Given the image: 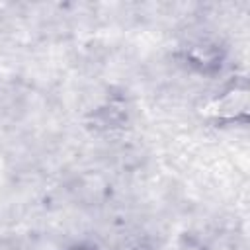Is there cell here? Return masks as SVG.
<instances>
[{
	"instance_id": "cell-1",
	"label": "cell",
	"mask_w": 250,
	"mask_h": 250,
	"mask_svg": "<svg viewBox=\"0 0 250 250\" xmlns=\"http://www.w3.org/2000/svg\"><path fill=\"white\" fill-rule=\"evenodd\" d=\"M203 117L213 125H244L250 119V86L248 80L238 76L227 82L203 107Z\"/></svg>"
},
{
	"instance_id": "cell-2",
	"label": "cell",
	"mask_w": 250,
	"mask_h": 250,
	"mask_svg": "<svg viewBox=\"0 0 250 250\" xmlns=\"http://www.w3.org/2000/svg\"><path fill=\"white\" fill-rule=\"evenodd\" d=\"M184 61L188 62V66L201 74H213L223 64V51L217 43L199 39L184 49Z\"/></svg>"
},
{
	"instance_id": "cell-3",
	"label": "cell",
	"mask_w": 250,
	"mask_h": 250,
	"mask_svg": "<svg viewBox=\"0 0 250 250\" xmlns=\"http://www.w3.org/2000/svg\"><path fill=\"white\" fill-rule=\"evenodd\" d=\"M121 250H148L143 242H131V244H125Z\"/></svg>"
},
{
	"instance_id": "cell-4",
	"label": "cell",
	"mask_w": 250,
	"mask_h": 250,
	"mask_svg": "<svg viewBox=\"0 0 250 250\" xmlns=\"http://www.w3.org/2000/svg\"><path fill=\"white\" fill-rule=\"evenodd\" d=\"M66 250H96L92 244H84V242H78V244H72V246H68Z\"/></svg>"
}]
</instances>
